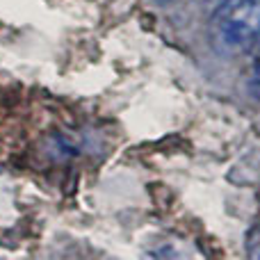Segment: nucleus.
<instances>
[{
  "label": "nucleus",
  "mask_w": 260,
  "mask_h": 260,
  "mask_svg": "<svg viewBox=\"0 0 260 260\" xmlns=\"http://www.w3.org/2000/svg\"><path fill=\"white\" fill-rule=\"evenodd\" d=\"M151 3H157V5H167V3H171V0H151Z\"/></svg>",
  "instance_id": "nucleus-3"
},
{
  "label": "nucleus",
  "mask_w": 260,
  "mask_h": 260,
  "mask_svg": "<svg viewBox=\"0 0 260 260\" xmlns=\"http://www.w3.org/2000/svg\"><path fill=\"white\" fill-rule=\"evenodd\" d=\"M215 44L226 53H242L260 44V0H221L210 18Z\"/></svg>",
  "instance_id": "nucleus-1"
},
{
  "label": "nucleus",
  "mask_w": 260,
  "mask_h": 260,
  "mask_svg": "<svg viewBox=\"0 0 260 260\" xmlns=\"http://www.w3.org/2000/svg\"><path fill=\"white\" fill-rule=\"evenodd\" d=\"M256 53L251 57V64H249V71H247V85H249V94L260 99V44L253 46Z\"/></svg>",
  "instance_id": "nucleus-2"
}]
</instances>
